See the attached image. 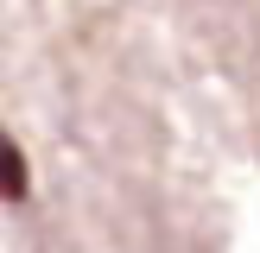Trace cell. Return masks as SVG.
<instances>
[{"label": "cell", "instance_id": "1", "mask_svg": "<svg viewBox=\"0 0 260 253\" xmlns=\"http://www.w3.org/2000/svg\"><path fill=\"white\" fill-rule=\"evenodd\" d=\"M25 184H32V177H25V152L13 146V133L0 126V196L19 202V196H25Z\"/></svg>", "mask_w": 260, "mask_h": 253}]
</instances>
